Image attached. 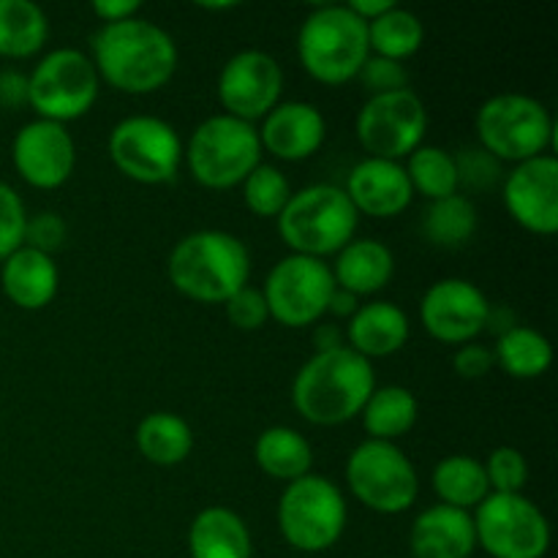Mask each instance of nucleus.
<instances>
[{"instance_id":"1","label":"nucleus","mask_w":558,"mask_h":558,"mask_svg":"<svg viewBox=\"0 0 558 558\" xmlns=\"http://www.w3.org/2000/svg\"><path fill=\"white\" fill-rule=\"evenodd\" d=\"M98 80L129 96H147L169 85L180 63L174 38L145 16L101 25L93 38Z\"/></svg>"},{"instance_id":"2","label":"nucleus","mask_w":558,"mask_h":558,"mask_svg":"<svg viewBox=\"0 0 558 558\" xmlns=\"http://www.w3.org/2000/svg\"><path fill=\"white\" fill-rule=\"evenodd\" d=\"M374 390L376 374L371 360L349 347H338L305 360L294 376L292 403L311 425L336 428L360 417Z\"/></svg>"},{"instance_id":"3","label":"nucleus","mask_w":558,"mask_h":558,"mask_svg":"<svg viewBox=\"0 0 558 558\" xmlns=\"http://www.w3.org/2000/svg\"><path fill=\"white\" fill-rule=\"evenodd\" d=\"M167 276L183 298L223 305L251 281V251L238 234L199 229L180 240L167 262Z\"/></svg>"},{"instance_id":"4","label":"nucleus","mask_w":558,"mask_h":558,"mask_svg":"<svg viewBox=\"0 0 558 558\" xmlns=\"http://www.w3.org/2000/svg\"><path fill=\"white\" fill-rule=\"evenodd\" d=\"M298 58L311 80L322 85H347L357 80L371 58L368 25L349 5H316L298 33Z\"/></svg>"},{"instance_id":"5","label":"nucleus","mask_w":558,"mask_h":558,"mask_svg":"<svg viewBox=\"0 0 558 558\" xmlns=\"http://www.w3.org/2000/svg\"><path fill=\"white\" fill-rule=\"evenodd\" d=\"M276 221L292 254L325 259L352 243L360 216L341 185L316 183L294 191Z\"/></svg>"},{"instance_id":"6","label":"nucleus","mask_w":558,"mask_h":558,"mask_svg":"<svg viewBox=\"0 0 558 558\" xmlns=\"http://www.w3.org/2000/svg\"><path fill=\"white\" fill-rule=\"evenodd\" d=\"M480 150L496 161L523 163L545 156L554 145V118L548 107L526 93H499L480 107L477 120Z\"/></svg>"},{"instance_id":"7","label":"nucleus","mask_w":558,"mask_h":558,"mask_svg":"<svg viewBox=\"0 0 558 558\" xmlns=\"http://www.w3.org/2000/svg\"><path fill=\"white\" fill-rule=\"evenodd\" d=\"M183 158L196 183L205 189L227 191L243 185V180L262 163L256 125L243 123L232 114H213L196 125Z\"/></svg>"},{"instance_id":"8","label":"nucleus","mask_w":558,"mask_h":558,"mask_svg":"<svg viewBox=\"0 0 558 558\" xmlns=\"http://www.w3.org/2000/svg\"><path fill=\"white\" fill-rule=\"evenodd\" d=\"M347 512V499L330 477L305 474L283 488L276 515L281 537L294 550L322 554L343 537Z\"/></svg>"},{"instance_id":"9","label":"nucleus","mask_w":558,"mask_h":558,"mask_svg":"<svg viewBox=\"0 0 558 558\" xmlns=\"http://www.w3.org/2000/svg\"><path fill=\"white\" fill-rule=\"evenodd\" d=\"M98 93L101 80L90 54L71 47L44 54L27 76V107L52 123L65 125L85 118L98 101Z\"/></svg>"},{"instance_id":"10","label":"nucleus","mask_w":558,"mask_h":558,"mask_svg":"<svg viewBox=\"0 0 558 558\" xmlns=\"http://www.w3.org/2000/svg\"><path fill=\"white\" fill-rule=\"evenodd\" d=\"M347 485L360 505L379 515H401L420 496L417 469L396 441L365 439L354 447Z\"/></svg>"},{"instance_id":"11","label":"nucleus","mask_w":558,"mask_h":558,"mask_svg":"<svg viewBox=\"0 0 558 558\" xmlns=\"http://www.w3.org/2000/svg\"><path fill=\"white\" fill-rule=\"evenodd\" d=\"M109 158L123 178L140 185L172 183L183 163V142L172 123L153 114L123 118L109 134Z\"/></svg>"},{"instance_id":"12","label":"nucleus","mask_w":558,"mask_h":558,"mask_svg":"<svg viewBox=\"0 0 558 558\" xmlns=\"http://www.w3.org/2000/svg\"><path fill=\"white\" fill-rule=\"evenodd\" d=\"M474 537L490 558H545L550 523L523 494H490L474 510Z\"/></svg>"},{"instance_id":"13","label":"nucleus","mask_w":558,"mask_h":558,"mask_svg":"<svg viewBox=\"0 0 558 558\" xmlns=\"http://www.w3.org/2000/svg\"><path fill=\"white\" fill-rule=\"evenodd\" d=\"M428 131V109L414 90L371 96L354 120V134L368 158L403 161L412 156Z\"/></svg>"},{"instance_id":"14","label":"nucleus","mask_w":558,"mask_h":558,"mask_svg":"<svg viewBox=\"0 0 558 558\" xmlns=\"http://www.w3.org/2000/svg\"><path fill=\"white\" fill-rule=\"evenodd\" d=\"M336 278L325 259L289 254L276 262L265 278V294L270 319L283 327H311L327 314Z\"/></svg>"},{"instance_id":"15","label":"nucleus","mask_w":558,"mask_h":558,"mask_svg":"<svg viewBox=\"0 0 558 558\" xmlns=\"http://www.w3.org/2000/svg\"><path fill=\"white\" fill-rule=\"evenodd\" d=\"M283 71L272 54L243 49L223 63L218 74V101L223 114L256 125L281 104Z\"/></svg>"},{"instance_id":"16","label":"nucleus","mask_w":558,"mask_h":558,"mask_svg":"<svg viewBox=\"0 0 558 558\" xmlns=\"http://www.w3.org/2000/svg\"><path fill=\"white\" fill-rule=\"evenodd\" d=\"M490 314L494 308L485 292L466 278H441L420 303V322L425 332L447 347L472 343L490 325Z\"/></svg>"},{"instance_id":"17","label":"nucleus","mask_w":558,"mask_h":558,"mask_svg":"<svg viewBox=\"0 0 558 558\" xmlns=\"http://www.w3.org/2000/svg\"><path fill=\"white\" fill-rule=\"evenodd\" d=\"M11 161L27 185L54 191L74 174L76 142L63 123L36 118L16 131Z\"/></svg>"},{"instance_id":"18","label":"nucleus","mask_w":558,"mask_h":558,"mask_svg":"<svg viewBox=\"0 0 558 558\" xmlns=\"http://www.w3.org/2000/svg\"><path fill=\"white\" fill-rule=\"evenodd\" d=\"M505 207L526 232L550 238L558 232V161L556 156L532 158L512 167L505 178Z\"/></svg>"},{"instance_id":"19","label":"nucleus","mask_w":558,"mask_h":558,"mask_svg":"<svg viewBox=\"0 0 558 558\" xmlns=\"http://www.w3.org/2000/svg\"><path fill=\"white\" fill-rule=\"evenodd\" d=\"M343 191H347L357 216L368 218L401 216L414 199L412 183H409L403 163L385 161V158H363L349 172Z\"/></svg>"},{"instance_id":"20","label":"nucleus","mask_w":558,"mask_h":558,"mask_svg":"<svg viewBox=\"0 0 558 558\" xmlns=\"http://www.w3.org/2000/svg\"><path fill=\"white\" fill-rule=\"evenodd\" d=\"M259 134L262 153H272L278 161H305L325 145V114L308 101H281L265 120Z\"/></svg>"},{"instance_id":"21","label":"nucleus","mask_w":558,"mask_h":558,"mask_svg":"<svg viewBox=\"0 0 558 558\" xmlns=\"http://www.w3.org/2000/svg\"><path fill=\"white\" fill-rule=\"evenodd\" d=\"M414 558H469L477 548L472 512L434 505L420 512L409 532Z\"/></svg>"},{"instance_id":"22","label":"nucleus","mask_w":558,"mask_h":558,"mask_svg":"<svg viewBox=\"0 0 558 558\" xmlns=\"http://www.w3.org/2000/svg\"><path fill=\"white\" fill-rule=\"evenodd\" d=\"M409 316L401 305L390 300H374L360 305L357 314L349 319L347 341L352 352L365 360L392 357L401 352L409 341Z\"/></svg>"},{"instance_id":"23","label":"nucleus","mask_w":558,"mask_h":558,"mask_svg":"<svg viewBox=\"0 0 558 558\" xmlns=\"http://www.w3.org/2000/svg\"><path fill=\"white\" fill-rule=\"evenodd\" d=\"M0 283H3V294L16 308L41 311L58 298L60 272L52 256L22 245L9 259H3Z\"/></svg>"},{"instance_id":"24","label":"nucleus","mask_w":558,"mask_h":558,"mask_svg":"<svg viewBox=\"0 0 558 558\" xmlns=\"http://www.w3.org/2000/svg\"><path fill=\"white\" fill-rule=\"evenodd\" d=\"M338 289H347L354 298H371L392 281L396 256L385 243L374 238H354L336 254L330 267Z\"/></svg>"},{"instance_id":"25","label":"nucleus","mask_w":558,"mask_h":558,"mask_svg":"<svg viewBox=\"0 0 558 558\" xmlns=\"http://www.w3.org/2000/svg\"><path fill=\"white\" fill-rule=\"evenodd\" d=\"M191 558H251L254 539L243 518L229 507H205L189 529Z\"/></svg>"},{"instance_id":"26","label":"nucleus","mask_w":558,"mask_h":558,"mask_svg":"<svg viewBox=\"0 0 558 558\" xmlns=\"http://www.w3.org/2000/svg\"><path fill=\"white\" fill-rule=\"evenodd\" d=\"M254 458L256 466L267 477L281 480L287 485L311 474V466H314V450L308 439L289 425H272L262 430L254 445Z\"/></svg>"},{"instance_id":"27","label":"nucleus","mask_w":558,"mask_h":558,"mask_svg":"<svg viewBox=\"0 0 558 558\" xmlns=\"http://www.w3.org/2000/svg\"><path fill=\"white\" fill-rule=\"evenodd\" d=\"M136 450L153 466H180L194 450V430L180 414L153 412L136 425Z\"/></svg>"},{"instance_id":"28","label":"nucleus","mask_w":558,"mask_h":558,"mask_svg":"<svg viewBox=\"0 0 558 558\" xmlns=\"http://www.w3.org/2000/svg\"><path fill=\"white\" fill-rule=\"evenodd\" d=\"M494 360L512 379H539L554 365V347L534 327L510 325L499 332Z\"/></svg>"},{"instance_id":"29","label":"nucleus","mask_w":558,"mask_h":558,"mask_svg":"<svg viewBox=\"0 0 558 558\" xmlns=\"http://www.w3.org/2000/svg\"><path fill=\"white\" fill-rule=\"evenodd\" d=\"M434 483L439 505L456 507V510L474 512L490 496L485 466L469 456H447L436 463Z\"/></svg>"},{"instance_id":"30","label":"nucleus","mask_w":558,"mask_h":558,"mask_svg":"<svg viewBox=\"0 0 558 558\" xmlns=\"http://www.w3.org/2000/svg\"><path fill=\"white\" fill-rule=\"evenodd\" d=\"M360 414H363V425L371 439L396 441L414 428L420 417V403L407 387L385 385L371 392Z\"/></svg>"},{"instance_id":"31","label":"nucleus","mask_w":558,"mask_h":558,"mask_svg":"<svg viewBox=\"0 0 558 558\" xmlns=\"http://www.w3.org/2000/svg\"><path fill=\"white\" fill-rule=\"evenodd\" d=\"M49 38V20L31 0H0V58H33Z\"/></svg>"},{"instance_id":"32","label":"nucleus","mask_w":558,"mask_h":558,"mask_svg":"<svg viewBox=\"0 0 558 558\" xmlns=\"http://www.w3.org/2000/svg\"><path fill=\"white\" fill-rule=\"evenodd\" d=\"M425 41V25L414 11L392 5L390 11L379 16V20L368 22V47L371 54L387 60H398L407 63L409 58L423 49Z\"/></svg>"},{"instance_id":"33","label":"nucleus","mask_w":558,"mask_h":558,"mask_svg":"<svg viewBox=\"0 0 558 558\" xmlns=\"http://www.w3.org/2000/svg\"><path fill=\"white\" fill-rule=\"evenodd\" d=\"M407 178L412 183L414 194H423L425 199L436 202L445 196L458 194V163L450 150L439 145H420L407 158Z\"/></svg>"},{"instance_id":"34","label":"nucleus","mask_w":558,"mask_h":558,"mask_svg":"<svg viewBox=\"0 0 558 558\" xmlns=\"http://www.w3.org/2000/svg\"><path fill=\"white\" fill-rule=\"evenodd\" d=\"M423 232L439 248H458L477 232V207L463 194L430 202L423 216Z\"/></svg>"},{"instance_id":"35","label":"nucleus","mask_w":558,"mask_h":558,"mask_svg":"<svg viewBox=\"0 0 558 558\" xmlns=\"http://www.w3.org/2000/svg\"><path fill=\"white\" fill-rule=\"evenodd\" d=\"M292 185L287 174L270 163H259L248 178L243 180V202L254 216L259 218H278L283 207L292 199Z\"/></svg>"},{"instance_id":"36","label":"nucleus","mask_w":558,"mask_h":558,"mask_svg":"<svg viewBox=\"0 0 558 558\" xmlns=\"http://www.w3.org/2000/svg\"><path fill=\"white\" fill-rule=\"evenodd\" d=\"M483 466L490 494H523V488H526L529 463L526 456L515 447H496Z\"/></svg>"},{"instance_id":"37","label":"nucleus","mask_w":558,"mask_h":558,"mask_svg":"<svg viewBox=\"0 0 558 558\" xmlns=\"http://www.w3.org/2000/svg\"><path fill=\"white\" fill-rule=\"evenodd\" d=\"M25 227L27 213L20 194L0 180V262L25 245Z\"/></svg>"},{"instance_id":"38","label":"nucleus","mask_w":558,"mask_h":558,"mask_svg":"<svg viewBox=\"0 0 558 558\" xmlns=\"http://www.w3.org/2000/svg\"><path fill=\"white\" fill-rule=\"evenodd\" d=\"M223 311H227V319L243 332L262 330V327L267 325V319H270L265 294H262V289L251 287V283L240 289V292H234L232 298L223 303Z\"/></svg>"},{"instance_id":"39","label":"nucleus","mask_w":558,"mask_h":558,"mask_svg":"<svg viewBox=\"0 0 558 558\" xmlns=\"http://www.w3.org/2000/svg\"><path fill=\"white\" fill-rule=\"evenodd\" d=\"M357 80L363 82V87L371 93V96H381V93L403 90L409 82V74H407V65L398 63V60H387V58H376V54H371V58L365 60L363 69H360Z\"/></svg>"},{"instance_id":"40","label":"nucleus","mask_w":558,"mask_h":558,"mask_svg":"<svg viewBox=\"0 0 558 558\" xmlns=\"http://www.w3.org/2000/svg\"><path fill=\"white\" fill-rule=\"evenodd\" d=\"M65 234H69V229H65V221L58 213H38V216L27 218L25 245L52 256L54 251L63 248Z\"/></svg>"},{"instance_id":"41","label":"nucleus","mask_w":558,"mask_h":558,"mask_svg":"<svg viewBox=\"0 0 558 558\" xmlns=\"http://www.w3.org/2000/svg\"><path fill=\"white\" fill-rule=\"evenodd\" d=\"M458 185H469V189H488L496 183V158H490L485 150H466V156H458Z\"/></svg>"},{"instance_id":"42","label":"nucleus","mask_w":558,"mask_h":558,"mask_svg":"<svg viewBox=\"0 0 558 558\" xmlns=\"http://www.w3.org/2000/svg\"><path fill=\"white\" fill-rule=\"evenodd\" d=\"M496 360H494V349L483 347V343H463L458 347V352L452 354V368L461 379H485V376L494 371Z\"/></svg>"},{"instance_id":"43","label":"nucleus","mask_w":558,"mask_h":558,"mask_svg":"<svg viewBox=\"0 0 558 558\" xmlns=\"http://www.w3.org/2000/svg\"><path fill=\"white\" fill-rule=\"evenodd\" d=\"M90 9H93V14L104 22V25H114V22L140 16L142 3L140 0H96Z\"/></svg>"},{"instance_id":"44","label":"nucleus","mask_w":558,"mask_h":558,"mask_svg":"<svg viewBox=\"0 0 558 558\" xmlns=\"http://www.w3.org/2000/svg\"><path fill=\"white\" fill-rule=\"evenodd\" d=\"M27 104V76L16 71H0V107H25Z\"/></svg>"},{"instance_id":"45","label":"nucleus","mask_w":558,"mask_h":558,"mask_svg":"<svg viewBox=\"0 0 558 558\" xmlns=\"http://www.w3.org/2000/svg\"><path fill=\"white\" fill-rule=\"evenodd\" d=\"M360 308V298H354L352 292H347V289H338L332 292L330 298V305H327V314L332 316H341V319H352L354 314H357Z\"/></svg>"},{"instance_id":"46","label":"nucleus","mask_w":558,"mask_h":558,"mask_svg":"<svg viewBox=\"0 0 558 558\" xmlns=\"http://www.w3.org/2000/svg\"><path fill=\"white\" fill-rule=\"evenodd\" d=\"M347 5L365 22V25H368V22L379 20L385 11H390L392 5H396V0H352V3Z\"/></svg>"},{"instance_id":"47","label":"nucleus","mask_w":558,"mask_h":558,"mask_svg":"<svg viewBox=\"0 0 558 558\" xmlns=\"http://www.w3.org/2000/svg\"><path fill=\"white\" fill-rule=\"evenodd\" d=\"M234 3H202V9L207 11H223V9H232Z\"/></svg>"}]
</instances>
